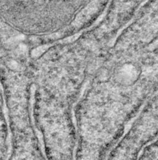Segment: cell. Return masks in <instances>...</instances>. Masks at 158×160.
<instances>
[{"mask_svg":"<svg viewBox=\"0 0 158 160\" xmlns=\"http://www.w3.org/2000/svg\"><path fill=\"white\" fill-rule=\"evenodd\" d=\"M140 72L138 67L132 64H125L116 70L114 81L117 84L121 86H131L139 81Z\"/></svg>","mask_w":158,"mask_h":160,"instance_id":"obj_1","label":"cell"}]
</instances>
